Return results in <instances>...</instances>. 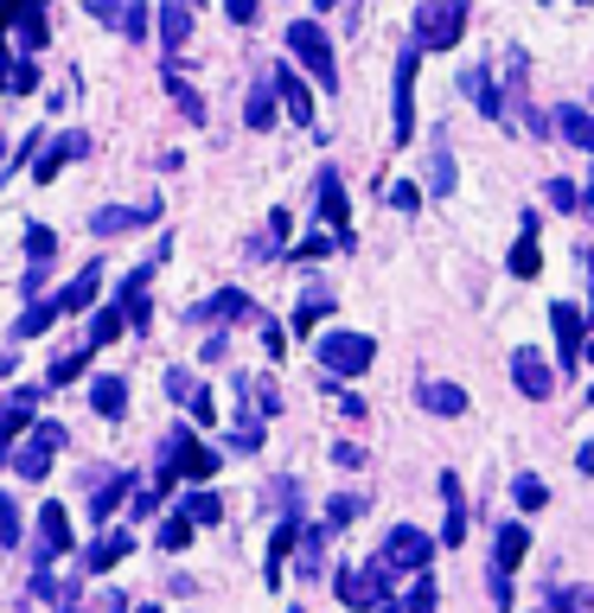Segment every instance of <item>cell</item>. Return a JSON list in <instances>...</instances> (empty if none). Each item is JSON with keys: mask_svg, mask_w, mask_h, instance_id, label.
Wrapping results in <instances>:
<instances>
[{"mask_svg": "<svg viewBox=\"0 0 594 613\" xmlns=\"http://www.w3.org/2000/svg\"><path fill=\"white\" fill-rule=\"evenodd\" d=\"M160 454H167V466H160V485H173V473H180V480H211V473L224 466V460L211 454V448H205L192 429H173Z\"/></svg>", "mask_w": 594, "mask_h": 613, "instance_id": "obj_1", "label": "cell"}, {"mask_svg": "<svg viewBox=\"0 0 594 613\" xmlns=\"http://www.w3.org/2000/svg\"><path fill=\"white\" fill-rule=\"evenodd\" d=\"M466 32V0H429L415 7V46L422 51H454Z\"/></svg>", "mask_w": 594, "mask_h": 613, "instance_id": "obj_2", "label": "cell"}, {"mask_svg": "<svg viewBox=\"0 0 594 613\" xmlns=\"http://www.w3.org/2000/svg\"><path fill=\"white\" fill-rule=\"evenodd\" d=\"M371 364H377V345L364 332H326L320 339V371L326 378H364Z\"/></svg>", "mask_w": 594, "mask_h": 613, "instance_id": "obj_3", "label": "cell"}, {"mask_svg": "<svg viewBox=\"0 0 594 613\" xmlns=\"http://www.w3.org/2000/svg\"><path fill=\"white\" fill-rule=\"evenodd\" d=\"M64 441H71V434H64V422H52V415H46V422H32V434L7 460H13V473H20V480H46V473H52V454L64 448Z\"/></svg>", "mask_w": 594, "mask_h": 613, "instance_id": "obj_4", "label": "cell"}, {"mask_svg": "<svg viewBox=\"0 0 594 613\" xmlns=\"http://www.w3.org/2000/svg\"><path fill=\"white\" fill-rule=\"evenodd\" d=\"M288 51H294V58H301V64H308V71L320 77L326 90H333V83H339V64H333V39H326V26H320V20H294V26H288Z\"/></svg>", "mask_w": 594, "mask_h": 613, "instance_id": "obj_5", "label": "cell"}, {"mask_svg": "<svg viewBox=\"0 0 594 613\" xmlns=\"http://www.w3.org/2000/svg\"><path fill=\"white\" fill-rule=\"evenodd\" d=\"M524 550H531V531L524 524H499V536H492V601L499 607H512V569L524 562Z\"/></svg>", "mask_w": 594, "mask_h": 613, "instance_id": "obj_6", "label": "cell"}, {"mask_svg": "<svg viewBox=\"0 0 594 613\" xmlns=\"http://www.w3.org/2000/svg\"><path fill=\"white\" fill-rule=\"evenodd\" d=\"M429 556H435V543H429V531H415V524H396V531L384 536V575H415V569H429Z\"/></svg>", "mask_w": 594, "mask_h": 613, "instance_id": "obj_7", "label": "cell"}, {"mask_svg": "<svg viewBox=\"0 0 594 613\" xmlns=\"http://www.w3.org/2000/svg\"><path fill=\"white\" fill-rule=\"evenodd\" d=\"M384 587H390V575H384V562H364V569H345V575H339V601H345V607H377V601H384Z\"/></svg>", "mask_w": 594, "mask_h": 613, "instance_id": "obj_8", "label": "cell"}, {"mask_svg": "<svg viewBox=\"0 0 594 613\" xmlns=\"http://www.w3.org/2000/svg\"><path fill=\"white\" fill-rule=\"evenodd\" d=\"M415 64H422V46H410L403 58H396V115H390L396 141H410L415 134Z\"/></svg>", "mask_w": 594, "mask_h": 613, "instance_id": "obj_9", "label": "cell"}, {"mask_svg": "<svg viewBox=\"0 0 594 613\" xmlns=\"http://www.w3.org/2000/svg\"><path fill=\"white\" fill-rule=\"evenodd\" d=\"M78 536H71V511L64 505H46L39 511V550H32V569H46L52 556H64Z\"/></svg>", "mask_w": 594, "mask_h": 613, "instance_id": "obj_10", "label": "cell"}, {"mask_svg": "<svg viewBox=\"0 0 594 613\" xmlns=\"http://www.w3.org/2000/svg\"><path fill=\"white\" fill-rule=\"evenodd\" d=\"M550 326H556V371L582 364V306H550Z\"/></svg>", "mask_w": 594, "mask_h": 613, "instance_id": "obj_11", "label": "cell"}, {"mask_svg": "<svg viewBox=\"0 0 594 613\" xmlns=\"http://www.w3.org/2000/svg\"><path fill=\"white\" fill-rule=\"evenodd\" d=\"M512 383L517 390H524V396H550V390H556V371H550V364H543V352H531V345H517L512 352Z\"/></svg>", "mask_w": 594, "mask_h": 613, "instance_id": "obj_12", "label": "cell"}, {"mask_svg": "<svg viewBox=\"0 0 594 613\" xmlns=\"http://www.w3.org/2000/svg\"><path fill=\"white\" fill-rule=\"evenodd\" d=\"M97 288H103V262H83V275L71 281L58 301H46V313H52V320H64V313H83V306L97 301Z\"/></svg>", "mask_w": 594, "mask_h": 613, "instance_id": "obj_13", "label": "cell"}, {"mask_svg": "<svg viewBox=\"0 0 594 613\" xmlns=\"http://www.w3.org/2000/svg\"><path fill=\"white\" fill-rule=\"evenodd\" d=\"M320 224H333L339 230V243H345V250H352V211H345V185H339V173L333 167H326V173H320Z\"/></svg>", "mask_w": 594, "mask_h": 613, "instance_id": "obj_14", "label": "cell"}, {"mask_svg": "<svg viewBox=\"0 0 594 613\" xmlns=\"http://www.w3.org/2000/svg\"><path fill=\"white\" fill-rule=\"evenodd\" d=\"M83 153H90V134H78V128H71V134H58L52 148H46V160H32V179L46 185V179L64 173V160H83Z\"/></svg>", "mask_w": 594, "mask_h": 613, "instance_id": "obj_15", "label": "cell"}, {"mask_svg": "<svg viewBox=\"0 0 594 613\" xmlns=\"http://www.w3.org/2000/svg\"><path fill=\"white\" fill-rule=\"evenodd\" d=\"M141 224H160V199L134 204V211L109 204V211H97V218H90V230H97V237H115V230H141Z\"/></svg>", "mask_w": 594, "mask_h": 613, "instance_id": "obj_16", "label": "cell"}, {"mask_svg": "<svg viewBox=\"0 0 594 613\" xmlns=\"http://www.w3.org/2000/svg\"><path fill=\"white\" fill-rule=\"evenodd\" d=\"M269 83H275V97L288 102V115H294L301 128H313V97H308V83L288 71V64H275V71H269Z\"/></svg>", "mask_w": 594, "mask_h": 613, "instance_id": "obj_17", "label": "cell"}, {"mask_svg": "<svg viewBox=\"0 0 594 613\" xmlns=\"http://www.w3.org/2000/svg\"><path fill=\"white\" fill-rule=\"evenodd\" d=\"M7 32H13V46H20V51H39L46 39H52V26H46V13H39L32 0H20V7H13V20H7Z\"/></svg>", "mask_w": 594, "mask_h": 613, "instance_id": "obj_18", "label": "cell"}, {"mask_svg": "<svg viewBox=\"0 0 594 613\" xmlns=\"http://www.w3.org/2000/svg\"><path fill=\"white\" fill-rule=\"evenodd\" d=\"M27 294H39V281H46V269H52V255H58V237L46 224H27Z\"/></svg>", "mask_w": 594, "mask_h": 613, "instance_id": "obj_19", "label": "cell"}, {"mask_svg": "<svg viewBox=\"0 0 594 613\" xmlns=\"http://www.w3.org/2000/svg\"><path fill=\"white\" fill-rule=\"evenodd\" d=\"M129 550H134V536H129V531H103L97 543H90V550H83V569H90V575H109V569L129 556Z\"/></svg>", "mask_w": 594, "mask_h": 613, "instance_id": "obj_20", "label": "cell"}, {"mask_svg": "<svg viewBox=\"0 0 594 613\" xmlns=\"http://www.w3.org/2000/svg\"><path fill=\"white\" fill-rule=\"evenodd\" d=\"M250 313H256L250 294H243V288H224V294H211L205 306H192L185 320H224V326H231V320H250Z\"/></svg>", "mask_w": 594, "mask_h": 613, "instance_id": "obj_21", "label": "cell"}, {"mask_svg": "<svg viewBox=\"0 0 594 613\" xmlns=\"http://www.w3.org/2000/svg\"><path fill=\"white\" fill-rule=\"evenodd\" d=\"M441 499H447V524H441V543H461L466 536V499H461V480L441 473Z\"/></svg>", "mask_w": 594, "mask_h": 613, "instance_id": "obj_22", "label": "cell"}, {"mask_svg": "<svg viewBox=\"0 0 594 613\" xmlns=\"http://www.w3.org/2000/svg\"><path fill=\"white\" fill-rule=\"evenodd\" d=\"M167 90H173V109H180L185 122H205V97H199V90L180 77V64H173V58H167Z\"/></svg>", "mask_w": 594, "mask_h": 613, "instance_id": "obj_23", "label": "cell"}, {"mask_svg": "<svg viewBox=\"0 0 594 613\" xmlns=\"http://www.w3.org/2000/svg\"><path fill=\"white\" fill-rule=\"evenodd\" d=\"M192 0H167L160 7V39H167V58H180V46H185V26H192V13H185Z\"/></svg>", "mask_w": 594, "mask_h": 613, "instance_id": "obj_24", "label": "cell"}, {"mask_svg": "<svg viewBox=\"0 0 594 613\" xmlns=\"http://www.w3.org/2000/svg\"><path fill=\"white\" fill-rule=\"evenodd\" d=\"M294 536H301V517L288 511L282 524H275V536H269V587L282 582V562H288V550H294Z\"/></svg>", "mask_w": 594, "mask_h": 613, "instance_id": "obj_25", "label": "cell"}, {"mask_svg": "<svg viewBox=\"0 0 594 613\" xmlns=\"http://www.w3.org/2000/svg\"><path fill=\"white\" fill-rule=\"evenodd\" d=\"M90 409L115 422V415L129 409V383H122V378H97V383H90Z\"/></svg>", "mask_w": 594, "mask_h": 613, "instance_id": "obj_26", "label": "cell"}, {"mask_svg": "<svg viewBox=\"0 0 594 613\" xmlns=\"http://www.w3.org/2000/svg\"><path fill=\"white\" fill-rule=\"evenodd\" d=\"M422 409L429 415H466V390L461 383H422Z\"/></svg>", "mask_w": 594, "mask_h": 613, "instance_id": "obj_27", "label": "cell"}, {"mask_svg": "<svg viewBox=\"0 0 594 613\" xmlns=\"http://www.w3.org/2000/svg\"><path fill=\"white\" fill-rule=\"evenodd\" d=\"M129 492H134V473H129V466H122V473H109V480L97 485V499H90V517H109V511L122 505Z\"/></svg>", "mask_w": 594, "mask_h": 613, "instance_id": "obj_28", "label": "cell"}, {"mask_svg": "<svg viewBox=\"0 0 594 613\" xmlns=\"http://www.w3.org/2000/svg\"><path fill=\"white\" fill-rule=\"evenodd\" d=\"M556 134L594 153V109H556Z\"/></svg>", "mask_w": 594, "mask_h": 613, "instance_id": "obj_29", "label": "cell"}, {"mask_svg": "<svg viewBox=\"0 0 594 613\" xmlns=\"http://www.w3.org/2000/svg\"><path fill=\"white\" fill-rule=\"evenodd\" d=\"M543 269V255H537V224H524V237L512 243V275L517 281H531Z\"/></svg>", "mask_w": 594, "mask_h": 613, "instance_id": "obj_30", "label": "cell"}, {"mask_svg": "<svg viewBox=\"0 0 594 613\" xmlns=\"http://www.w3.org/2000/svg\"><path fill=\"white\" fill-rule=\"evenodd\" d=\"M320 313H333V294H326V288H308L301 306H294V332H313L320 326Z\"/></svg>", "mask_w": 594, "mask_h": 613, "instance_id": "obj_31", "label": "cell"}, {"mask_svg": "<svg viewBox=\"0 0 594 613\" xmlns=\"http://www.w3.org/2000/svg\"><path fill=\"white\" fill-rule=\"evenodd\" d=\"M122 326H129V320H122V306H103V313L90 320V339H83V345H90V352H103L109 339H122Z\"/></svg>", "mask_w": 594, "mask_h": 613, "instance_id": "obj_32", "label": "cell"}, {"mask_svg": "<svg viewBox=\"0 0 594 613\" xmlns=\"http://www.w3.org/2000/svg\"><path fill=\"white\" fill-rule=\"evenodd\" d=\"M550 613H594V587H550Z\"/></svg>", "mask_w": 594, "mask_h": 613, "instance_id": "obj_33", "label": "cell"}, {"mask_svg": "<svg viewBox=\"0 0 594 613\" xmlns=\"http://www.w3.org/2000/svg\"><path fill=\"white\" fill-rule=\"evenodd\" d=\"M294 543H301V575H326V569H320V562H326V531H301L294 536Z\"/></svg>", "mask_w": 594, "mask_h": 613, "instance_id": "obj_34", "label": "cell"}, {"mask_svg": "<svg viewBox=\"0 0 594 613\" xmlns=\"http://www.w3.org/2000/svg\"><path fill=\"white\" fill-rule=\"evenodd\" d=\"M243 122H250V128H269V122H275V83H269V77L250 90V115H243Z\"/></svg>", "mask_w": 594, "mask_h": 613, "instance_id": "obj_35", "label": "cell"}, {"mask_svg": "<svg viewBox=\"0 0 594 613\" xmlns=\"http://www.w3.org/2000/svg\"><path fill=\"white\" fill-rule=\"evenodd\" d=\"M364 517V499L359 492H339L333 505H326V531H345V524H359Z\"/></svg>", "mask_w": 594, "mask_h": 613, "instance_id": "obj_36", "label": "cell"}, {"mask_svg": "<svg viewBox=\"0 0 594 613\" xmlns=\"http://www.w3.org/2000/svg\"><path fill=\"white\" fill-rule=\"evenodd\" d=\"M461 90H466L473 102H480L486 115H505V102L492 97V77H486V71H466V77H461Z\"/></svg>", "mask_w": 594, "mask_h": 613, "instance_id": "obj_37", "label": "cell"}, {"mask_svg": "<svg viewBox=\"0 0 594 613\" xmlns=\"http://www.w3.org/2000/svg\"><path fill=\"white\" fill-rule=\"evenodd\" d=\"M83 364H90V345H78V352H64V358H52V371H46V383H71V378H83Z\"/></svg>", "mask_w": 594, "mask_h": 613, "instance_id": "obj_38", "label": "cell"}, {"mask_svg": "<svg viewBox=\"0 0 594 613\" xmlns=\"http://www.w3.org/2000/svg\"><path fill=\"white\" fill-rule=\"evenodd\" d=\"M185 543H192V517H185V511H173V517L160 524V550L173 556V550H185Z\"/></svg>", "mask_w": 594, "mask_h": 613, "instance_id": "obj_39", "label": "cell"}, {"mask_svg": "<svg viewBox=\"0 0 594 613\" xmlns=\"http://www.w3.org/2000/svg\"><path fill=\"white\" fill-rule=\"evenodd\" d=\"M403 613H435V575L429 569H415V587H410V601H403Z\"/></svg>", "mask_w": 594, "mask_h": 613, "instance_id": "obj_40", "label": "cell"}, {"mask_svg": "<svg viewBox=\"0 0 594 613\" xmlns=\"http://www.w3.org/2000/svg\"><path fill=\"white\" fill-rule=\"evenodd\" d=\"M185 517H192V524H224V505H218V499H211V492H192V499H185Z\"/></svg>", "mask_w": 594, "mask_h": 613, "instance_id": "obj_41", "label": "cell"}, {"mask_svg": "<svg viewBox=\"0 0 594 613\" xmlns=\"http://www.w3.org/2000/svg\"><path fill=\"white\" fill-rule=\"evenodd\" d=\"M199 390H205V383L192 378V371H180V364L167 371V396H173V403H185V409H192V396H199Z\"/></svg>", "mask_w": 594, "mask_h": 613, "instance_id": "obj_42", "label": "cell"}, {"mask_svg": "<svg viewBox=\"0 0 594 613\" xmlns=\"http://www.w3.org/2000/svg\"><path fill=\"white\" fill-rule=\"evenodd\" d=\"M429 192H454V160H447V141H435V173H429Z\"/></svg>", "mask_w": 594, "mask_h": 613, "instance_id": "obj_43", "label": "cell"}, {"mask_svg": "<svg viewBox=\"0 0 594 613\" xmlns=\"http://www.w3.org/2000/svg\"><path fill=\"white\" fill-rule=\"evenodd\" d=\"M512 499H517V511H543V499H550V492H543V480H531V473H524V480L512 485Z\"/></svg>", "mask_w": 594, "mask_h": 613, "instance_id": "obj_44", "label": "cell"}, {"mask_svg": "<svg viewBox=\"0 0 594 613\" xmlns=\"http://www.w3.org/2000/svg\"><path fill=\"white\" fill-rule=\"evenodd\" d=\"M0 543H7V550H20V511H13L7 492H0Z\"/></svg>", "mask_w": 594, "mask_h": 613, "instance_id": "obj_45", "label": "cell"}, {"mask_svg": "<svg viewBox=\"0 0 594 613\" xmlns=\"http://www.w3.org/2000/svg\"><path fill=\"white\" fill-rule=\"evenodd\" d=\"M256 390V415L269 422V415H282V396H275V383H250Z\"/></svg>", "mask_w": 594, "mask_h": 613, "instance_id": "obj_46", "label": "cell"}, {"mask_svg": "<svg viewBox=\"0 0 594 613\" xmlns=\"http://www.w3.org/2000/svg\"><path fill=\"white\" fill-rule=\"evenodd\" d=\"M224 13H231L236 26H256L262 20V0H224Z\"/></svg>", "mask_w": 594, "mask_h": 613, "instance_id": "obj_47", "label": "cell"}, {"mask_svg": "<svg viewBox=\"0 0 594 613\" xmlns=\"http://www.w3.org/2000/svg\"><path fill=\"white\" fill-rule=\"evenodd\" d=\"M550 204H556V211H575V204H582V192H575L568 179H550Z\"/></svg>", "mask_w": 594, "mask_h": 613, "instance_id": "obj_48", "label": "cell"}, {"mask_svg": "<svg viewBox=\"0 0 594 613\" xmlns=\"http://www.w3.org/2000/svg\"><path fill=\"white\" fill-rule=\"evenodd\" d=\"M32 83H39V71H32L27 58H20V64H13V77H7V90H13V97H27Z\"/></svg>", "mask_w": 594, "mask_h": 613, "instance_id": "obj_49", "label": "cell"}, {"mask_svg": "<svg viewBox=\"0 0 594 613\" xmlns=\"http://www.w3.org/2000/svg\"><path fill=\"white\" fill-rule=\"evenodd\" d=\"M390 204H396V211H415V204H422V185H410V179L390 185Z\"/></svg>", "mask_w": 594, "mask_h": 613, "instance_id": "obj_50", "label": "cell"}, {"mask_svg": "<svg viewBox=\"0 0 594 613\" xmlns=\"http://www.w3.org/2000/svg\"><path fill=\"white\" fill-rule=\"evenodd\" d=\"M339 237H308V243H301V250H294V262H313V255H326L333 250ZM339 250H345V243H339Z\"/></svg>", "mask_w": 594, "mask_h": 613, "instance_id": "obj_51", "label": "cell"}, {"mask_svg": "<svg viewBox=\"0 0 594 613\" xmlns=\"http://www.w3.org/2000/svg\"><path fill=\"white\" fill-rule=\"evenodd\" d=\"M333 460H339V466H364V448H352V441H339V448H333Z\"/></svg>", "mask_w": 594, "mask_h": 613, "instance_id": "obj_52", "label": "cell"}, {"mask_svg": "<svg viewBox=\"0 0 594 613\" xmlns=\"http://www.w3.org/2000/svg\"><path fill=\"white\" fill-rule=\"evenodd\" d=\"M262 345H269V358H282V345H288V332H282V326H262Z\"/></svg>", "mask_w": 594, "mask_h": 613, "instance_id": "obj_53", "label": "cell"}, {"mask_svg": "<svg viewBox=\"0 0 594 613\" xmlns=\"http://www.w3.org/2000/svg\"><path fill=\"white\" fill-rule=\"evenodd\" d=\"M575 466H582V473H588V480H594V441H588V448H582V454H575Z\"/></svg>", "mask_w": 594, "mask_h": 613, "instance_id": "obj_54", "label": "cell"}, {"mask_svg": "<svg viewBox=\"0 0 594 613\" xmlns=\"http://www.w3.org/2000/svg\"><path fill=\"white\" fill-rule=\"evenodd\" d=\"M7 77H13V51L0 46V90H7Z\"/></svg>", "mask_w": 594, "mask_h": 613, "instance_id": "obj_55", "label": "cell"}, {"mask_svg": "<svg viewBox=\"0 0 594 613\" xmlns=\"http://www.w3.org/2000/svg\"><path fill=\"white\" fill-rule=\"evenodd\" d=\"M7 441H13V429H7V415H0V460H7Z\"/></svg>", "mask_w": 594, "mask_h": 613, "instance_id": "obj_56", "label": "cell"}, {"mask_svg": "<svg viewBox=\"0 0 594 613\" xmlns=\"http://www.w3.org/2000/svg\"><path fill=\"white\" fill-rule=\"evenodd\" d=\"M371 613H403V607H396V601H377V607H371Z\"/></svg>", "mask_w": 594, "mask_h": 613, "instance_id": "obj_57", "label": "cell"}, {"mask_svg": "<svg viewBox=\"0 0 594 613\" xmlns=\"http://www.w3.org/2000/svg\"><path fill=\"white\" fill-rule=\"evenodd\" d=\"M313 7H333V0H313Z\"/></svg>", "mask_w": 594, "mask_h": 613, "instance_id": "obj_58", "label": "cell"}, {"mask_svg": "<svg viewBox=\"0 0 594 613\" xmlns=\"http://www.w3.org/2000/svg\"><path fill=\"white\" fill-rule=\"evenodd\" d=\"M588 364H594V345H588Z\"/></svg>", "mask_w": 594, "mask_h": 613, "instance_id": "obj_59", "label": "cell"}]
</instances>
